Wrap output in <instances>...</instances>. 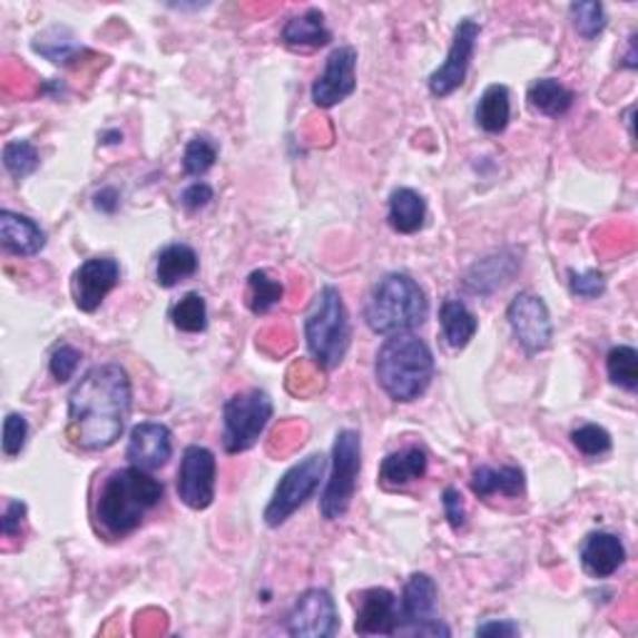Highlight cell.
I'll list each match as a JSON object with an SVG mask.
<instances>
[{
  "mask_svg": "<svg viewBox=\"0 0 638 638\" xmlns=\"http://www.w3.org/2000/svg\"><path fill=\"white\" fill-rule=\"evenodd\" d=\"M376 384L394 402H416L434 380V354L416 334H392L376 352Z\"/></svg>",
  "mask_w": 638,
  "mask_h": 638,
  "instance_id": "cell-3",
  "label": "cell"
},
{
  "mask_svg": "<svg viewBox=\"0 0 638 638\" xmlns=\"http://www.w3.org/2000/svg\"><path fill=\"white\" fill-rule=\"evenodd\" d=\"M479 33H481V28L472 18H464L462 23L457 26L446 60L432 72V76H429V92H432L434 98H449L452 92H457L464 86L469 66H472V58L477 50Z\"/></svg>",
  "mask_w": 638,
  "mask_h": 638,
  "instance_id": "cell-12",
  "label": "cell"
},
{
  "mask_svg": "<svg viewBox=\"0 0 638 638\" xmlns=\"http://www.w3.org/2000/svg\"><path fill=\"white\" fill-rule=\"evenodd\" d=\"M386 219H390V227L394 233L400 235L420 233L426 219L424 197L412 190V187H396L390 195V213H386Z\"/></svg>",
  "mask_w": 638,
  "mask_h": 638,
  "instance_id": "cell-25",
  "label": "cell"
},
{
  "mask_svg": "<svg viewBox=\"0 0 638 638\" xmlns=\"http://www.w3.org/2000/svg\"><path fill=\"white\" fill-rule=\"evenodd\" d=\"M217 145L213 138H205V135H197L190 143H187L185 155H183V170L190 177H203L205 173H210L217 163Z\"/></svg>",
  "mask_w": 638,
  "mask_h": 638,
  "instance_id": "cell-35",
  "label": "cell"
},
{
  "mask_svg": "<svg viewBox=\"0 0 638 638\" xmlns=\"http://www.w3.org/2000/svg\"><path fill=\"white\" fill-rule=\"evenodd\" d=\"M519 259L509 253L489 255L484 259L467 272L464 277V289L472 292V295H491L507 285V282L517 275Z\"/></svg>",
  "mask_w": 638,
  "mask_h": 638,
  "instance_id": "cell-21",
  "label": "cell"
},
{
  "mask_svg": "<svg viewBox=\"0 0 638 638\" xmlns=\"http://www.w3.org/2000/svg\"><path fill=\"white\" fill-rule=\"evenodd\" d=\"M213 187L207 185V183H193L190 187H185L183 195H180V203L187 213H197V210H203V207H207L213 203Z\"/></svg>",
  "mask_w": 638,
  "mask_h": 638,
  "instance_id": "cell-42",
  "label": "cell"
},
{
  "mask_svg": "<svg viewBox=\"0 0 638 638\" xmlns=\"http://www.w3.org/2000/svg\"><path fill=\"white\" fill-rule=\"evenodd\" d=\"M217 462L207 446L193 444L185 449L180 469H177V497L185 507L195 511L207 509L215 501Z\"/></svg>",
  "mask_w": 638,
  "mask_h": 638,
  "instance_id": "cell-11",
  "label": "cell"
},
{
  "mask_svg": "<svg viewBox=\"0 0 638 638\" xmlns=\"http://www.w3.org/2000/svg\"><path fill=\"white\" fill-rule=\"evenodd\" d=\"M442 504H444L446 521H449V524H452V529L454 531L464 529V524H467V507H464L462 494H459V489L446 487L444 497H442Z\"/></svg>",
  "mask_w": 638,
  "mask_h": 638,
  "instance_id": "cell-41",
  "label": "cell"
},
{
  "mask_svg": "<svg viewBox=\"0 0 638 638\" xmlns=\"http://www.w3.org/2000/svg\"><path fill=\"white\" fill-rule=\"evenodd\" d=\"M163 481L145 469L125 467L112 472L98 494V521L110 537L122 539L143 524L145 514L163 501Z\"/></svg>",
  "mask_w": 638,
  "mask_h": 638,
  "instance_id": "cell-2",
  "label": "cell"
},
{
  "mask_svg": "<svg viewBox=\"0 0 638 638\" xmlns=\"http://www.w3.org/2000/svg\"><path fill=\"white\" fill-rule=\"evenodd\" d=\"M3 167L16 180H26L40 167V153L30 140H10L3 148Z\"/></svg>",
  "mask_w": 638,
  "mask_h": 638,
  "instance_id": "cell-33",
  "label": "cell"
},
{
  "mask_svg": "<svg viewBox=\"0 0 638 638\" xmlns=\"http://www.w3.org/2000/svg\"><path fill=\"white\" fill-rule=\"evenodd\" d=\"M28 434H30V426H28L26 416L10 412L3 422V454L13 459L23 452Z\"/></svg>",
  "mask_w": 638,
  "mask_h": 638,
  "instance_id": "cell-37",
  "label": "cell"
},
{
  "mask_svg": "<svg viewBox=\"0 0 638 638\" xmlns=\"http://www.w3.org/2000/svg\"><path fill=\"white\" fill-rule=\"evenodd\" d=\"M170 320L180 332L187 334L205 332L207 330L205 297L197 295V292H187V295L170 310Z\"/></svg>",
  "mask_w": 638,
  "mask_h": 638,
  "instance_id": "cell-32",
  "label": "cell"
},
{
  "mask_svg": "<svg viewBox=\"0 0 638 638\" xmlns=\"http://www.w3.org/2000/svg\"><path fill=\"white\" fill-rule=\"evenodd\" d=\"M571 444L577 446L583 457H603L611 452V434L599 424H581L571 432Z\"/></svg>",
  "mask_w": 638,
  "mask_h": 638,
  "instance_id": "cell-36",
  "label": "cell"
},
{
  "mask_svg": "<svg viewBox=\"0 0 638 638\" xmlns=\"http://www.w3.org/2000/svg\"><path fill=\"white\" fill-rule=\"evenodd\" d=\"M30 48H33V53L43 56L46 60L53 62V66H62V68L72 66V62H78L82 56L90 53V50L62 26H53V28L43 30V33L36 36Z\"/></svg>",
  "mask_w": 638,
  "mask_h": 638,
  "instance_id": "cell-24",
  "label": "cell"
},
{
  "mask_svg": "<svg viewBox=\"0 0 638 638\" xmlns=\"http://www.w3.org/2000/svg\"><path fill=\"white\" fill-rule=\"evenodd\" d=\"M80 360H82L80 350L72 347V344H60V347H56L53 354H50V362H48L53 380L60 384L70 382L72 374H76V370H78Z\"/></svg>",
  "mask_w": 638,
  "mask_h": 638,
  "instance_id": "cell-38",
  "label": "cell"
},
{
  "mask_svg": "<svg viewBox=\"0 0 638 638\" xmlns=\"http://www.w3.org/2000/svg\"><path fill=\"white\" fill-rule=\"evenodd\" d=\"M569 287L577 297L581 300H596L603 295L606 289V279L599 269H586V272H569Z\"/></svg>",
  "mask_w": 638,
  "mask_h": 638,
  "instance_id": "cell-39",
  "label": "cell"
},
{
  "mask_svg": "<svg viewBox=\"0 0 638 638\" xmlns=\"http://www.w3.org/2000/svg\"><path fill=\"white\" fill-rule=\"evenodd\" d=\"M362 472V436L354 429H342L334 436L332 472L322 491L320 511L327 521H340L352 507L357 494V479Z\"/></svg>",
  "mask_w": 638,
  "mask_h": 638,
  "instance_id": "cell-6",
  "label": "cell"
},
{
  "mask_svg": "<svg viewBox=\"0 0 638 638\" xmlns=\"http://www.w3.org/2000/svg\"><path fill=\"white\" fill-rule=\"evenodd\" d=\"M581 567L593 579H609L624 567L626 549L621 539L609 531H593L583 539L579 551Z\"/></svg>",
  "mask_w": 638,
  "mask_h": 638,
  "instance_id": "cell-18",
  "label": "cell"
},
{
  "mask_svg": "<svg viewBox=\"0 0 638 638\" xmlns=\"http://www.w3.org/2000/svg\"><path fill=\"white\" fill-rule=\"evenodd\" d=\"M606 372H609V380L621 386L626 392H636L638 386V352L634 347H626L619 344L609 354H606Z\"/></svg>",
  "mask_w": 638,
  "mask_h": 638,
  "instance_id": "cell-31",
  "label": "cell"
},
{
  "mask_svg": "<svg viewBox=\"0 0 638 638\" xmlns=\"http://www.w3.org/2000/svg\"><path fill=\"white\" fill-rule=\"evenodd\" d=\"M527 100L533 112L547 115V118H561L573 106V92L557 78H539L529 86Z\"/></svg>",
  "mask_w": 638,
  "mask_h": 638,
  "instance_id": "cell-28",
  "label": "cell"
},
{
  "mask_svg": "<svg viewBox=\"0 0 638 638\" xmlns=\"http://www.w3.org/2000/svg\"><path fill=\"white\" fill-rule=\"evenodd\" d=\"M429 317V300L420 282L406 272H390L376 282L364 307L370 330L382 337L422 327Z\"/></svg>",
  "mask_w": 638,
  "mask_h": 638,
  "instance_id": "cell-4",
  "label": "cell"
},
{
  "mask_svg": "<svg viewBox=\"0 0 638 638\" xmlns=\"http://www.w3.org/2000/svg\"><path fill=\"white\" fill-rule=\"evenodd\" d=\"M527 477L521 467H477V472L472 477V491L479 499L489 497H509L517 499L524 494Z\"/></svg>",
  "mask_w": 638,
  "mask_h": 638,
  "instance_id": "cell-22",
  "label": "cell"
},
{
  "mask_svg": "<svg viewBox=\"0 0 638 638\" xmlns=\"http://www.w3.org/2000/svg\"><path fill=\"white\" fill-rule=\"evenodd\" d=\"M439 322H442V334L452 350H464L474 340L479 330V320L462 300L449 297L439 307Z\"/></svg>",
  "mask_w": 638,
  "mask_h": 638,
  "instance_id": "cell-26",
  "label": "cell"
},
{
  "mask_svg": "<svg viewBox=\"0 0 638 638\" xmlns=\"http://www.w3.org/2000/svg\"><path fill=\"white\" fill-rule=\"evenodd\" d=\"M197 267H200V259H197L195 249L185 243H173L158 255L155 277H158L160 287L170 289V287L180 285V282H185L187 277H193Z\"/></svg>",
  "mask_w": 638,
  "mask_h": 638,
  "instance_id": "cell-27",
  "label": "cell"
},
{
  "mask_svg": "<svg viewBox=\"0 0 638 638\" xmlns=\"http://www.w3.org/2000/svg\"><path fill=\"white\" fill-rule=\"evenodd\" d=\"M507 320L517 344L529 354V357L549 350V344L553 340V322L547 302L539 295H531V292H521V295H517L507 310Z\"/></svg>",
  "mask_w": 638,
  "mask_h": 638,
  "instance_id": "cell-10",
  "label": "cell"
},
{
  "mask_svg": "<svg viewBox=\"0 0 638 638\" xmlns=\"http://www.w3.org/2000/svg\"><path fill=\"white\" fill-rule=\"evenodd\" d=\"M396 629H400V601H396V596L384 586L362 591L354 631L360 636H396Z\"/></svg>",
  "mask_w": 638,
  "mask_h": 638,
  "instance_id": "cell-16",
  "label": "cell"
},
{
  "mask_svg": "<svg viewBox=\"0 0 638 638\" xmlns=\"http://www.w3.org/2000/svg\"><path fill=\"white\" fill-rule=\"evenodd\" d=\"M272 412L269 394L263 390H247L229 396L223 406V446L227 454H243L257 444L267 429Z\"/></svg>",
  "mask_w": 638,
  "mask_h": 638,
  "instance_id": "cell-7",
  "label": "cell"
},
{
  "mask_svg": "<svg viewBox=\"0 0 638 638\" xmlns=\"http://www.w3.org/2000/svg\"><path fill=\"white\" fill-rule=\"evenodd\" d=\"M340 631V614L332 593L307 589L287 614V634L300 638H332Z\"/></svg>",
  "mask_w": 638,
  "mask_h": 638,
  "instance_id": "cell-13",
  "label": "cell"
},
{
  "mask_svg": "<svg viewBox=\"0 0 638 638\" xmlns=\"http://www.w3.org/2000/svg\"><path fill=\"white\" fill-rule=\"evenodd\" d=\"M511 120V96L507 86H489L481 92L479 106H477V125L489 135H499L507 130Z\"/></svg>",
  "mask_w": 638,
  "mask_h": 638,
  "instance_id": "cell-29",
  "label": "cell"
},
{
  "mask_svg": "<svg viewBox=\"0 0 638 638\" xmlns=\"http://www.w3.org/2000/svg\"><path fill=\"white\" fill-rule=\"evenodd\" d=\"M573 30L586 40H593L603 33L606 28V10L599 0H581V3H571L569 8Z\"/></svg>",
  "mask_w": 638,
  "mask_h": 638,
  "instance_id": "cell-34",
  "label": "cell"
},
{
  "mask_svg": "<svg viewBox=\"0 0 638 638\" xmlns=\"http://www.w3.org/2000/svg\"><path fill=\"white\" fill-rule=\"evenodd\" d=\"M96 207L102 213L112 215L120 207V193L115 187H102V190L96 195Z\"/></svg>",
  "mask_w": 638,
  "mask_h": 638,
  "instance_id": "cell-44",
  "label": "cell"
},
{
  "mask_svg": "<svg viewBox=\"0 0 638 638\" xmlns=\"http://www.w3.org/2000/svg\"><path fill=\"white\" fill-rule=\"evenodd\" d=\"M429 469V454L422 446H404L400 452H392L382 459L380 481L386 489H404L412 481L422 479Z\"/></svg>",
  "mask_w": 638,
  "mask_h": 638,
  "instance_id": "cell-20",
  "label": "cell"
},
{
  "mask_svg": "<svg viewBox=\"0 0 638 638\" xmlns=\"http://www.w3.org/2000/svg\"><path fill=\"white\" fill-rule=\"evenodd\" d=\"M26 514H28V507L23 501H8L6 511H3V519H0V531H3L6 539H16L20 531H23L26 524Z\"/></svg>",
  "mask_w": 638,
  "mask_h": 638,
  "instance_id": "cell-40",
  "label": "cell"
},
{
  "mask_svg": "<svg viewBox=\"0 0 638 638\" xmlns=\"http://www.w3.org/2000/svg\"><path fill=\"white\" fill-rule=\"evenodd\" d=\"M332 40V33L324 26V13L320 8H310L305 13L292 16L282 28V43L295 50L324 48Z\"/></svg>",
  "mask_w": 638,
  "mask_h": 638,
  "instance_id": "cell-23",
  "label": "cell"
},
{
  "mask_svg": "<svg viewBox=\"0 0 638 638\" xmlns=\"http://www.w3.org/2000/svg\"><path fill=\"white\" fill-rule=\"evenodd\" d=\"M120 282V265L112 257H90L72 275V300L78 310L96 312Z\"/></svg>",
  "mask_w": 638,
  "mask_h": 638,
  "instance_id": "cell-15",
  "label": "cell"
},
{
  "mask_svg": "<svg viewBox=\"0 0 638 638\" xmlns=\"http://www.w3.org/2000/svg\"><path fill=\"white\" fill-rule=\"evenodd\" d=\"M0 243L10 255L36 257L46 247V233L36 219L13 210L0 213Z\"/></svg>",
  "mask_w": 638,
  "mask_h": 638,
  "instance_id": "cell-19",
  "label": "cell"
},
{
  "mask_svg": "<svg viewBox=\"0 0 638 638\" xmlns=\"http://www.w3.org/2000/svg\"><path fill=\"white\" fill-rule=\"evenodd\" d=\"M305 340L310 357L322 370H337L347 357L352 342L350 312L337 287H322L305 320Z\"/></svg>",
  "mask_w": 638,
  "mask_h": 638,
  "instance_id": "cell-5",
  "label": "cell"
},
{
  "mask_svg": "<svg viewBox=\"0 0 638 638\" xmlns=\"http://www.w3.org/2000/svg\"><path fill=\"white\" fill-rule=\"evenodd\" d=\"M132 412V382L120 364L90 367L68 394V434L86 452H102L122 436Z\"/></svg>",
  "mask_w": 638,
  "mask_h": 638,
  "instance_id": "cell-1",
  "label": "cell"
},
{
  "mask_svg": "<svg viewBox=\"0 0 638 638\" xmlns=\"http://www.w3.org/2000/svg\"><path fill=\"white\" fill-rule=\"evenodd\" d=\"M324 469H327V462H324L322 454H310L307 459H302V462L287 469L265 509V524L277 529L285 524L297 509L305 507L320 489Z\"/></svg>",
  "mask_w": 638,
  "mask_h": 638,
  "instance_id": "cell-8",
  "label": "cell"
},
{
  "mask_svg": "<svg viewBox=\"0 0 638 638\" xmlns=\"http://www.w3.org/2000/svg\"><path fill=\"white\" fill-rule=\"evenodd\" d=\"M120 140H122L120 132H108V135H106V143H108V145H115V143H120Z\"/></svg>",
  "mask_w": 638,
  "mask_h": 638,
  "instance_id": "cell-45",
  "label": "cell"
},
{
  "mask_svg": "<svg viewBox=\"0 0 638 638\" xmlns=\"http://www.w3.org/2000/svg\"><path fill=\"white\" fill-rule=\"evenodd\" d=\"M130 467L155 472L165 467L173 457V432L160 422H143L132 426L128 449H125Z\"/></svg>",
  "mask_w": 638,
  "mask_h": 638,
  "instance_id": "cell-17",
  "label": "cell"
},
{
  "mask_svg": "<svg viewBox=\"0 0 638 638\" xmlns=\"http://www.w3.org/2000/svg\"><path fill=\"white\" fill-rule=\"evenodd\" d=\"M285 297L282 282L269 275L267 269H255L247 277V307L253 315H267Z\"/></svg>",
  "mask_w": 638,
  "mask_h": 638,
  "instance_id": "cell-30",
  "label": "cell"
},
{
  "mask_svg": "<svg viewBox=\"0 0 638 638\" xmlns=\"http://www.w3.org/2000/svg\"><path fill=\"white\" fill-rule=\"evenodd\" d=\"M357 90V50L340 46L324 60L322 76L312 86V100L317 108H334Z\"/></svg>",
  "mask_w": 638,
  "mask_h": 638,
  "instance_id": "cell-14",
  "label": "cell"
},
{
  "mask_svg": "<svg viewBox=\"0 0 638 638\" xmlns=\"http://www.w3.org/2000/svg\"><path fill=\"white\" fill-rule=\"evenodd\" d=\"M439 589L429 573H412L400 599V629L396 636H452L449 626L436 619Z\"/></svg>",
  "mask_w": 638,
  "mask_h": 638,
  "instance_id": "cell-9",
  "label": "cell"
},
{
  "mask_svg": "<svg viewBox=\"0 0 638 638\" xmlns=\"http://www.w3.org/2000/svg\"><path fill=\"white\" fill-rule=\"evenodd\" d=\"M477 636H519L514 621H484L477 626Z\"/></svg>",
  "mask_w": 638,
  "mask_h": 638,
  "instance_id": "cell-43",
  "label": "cell"
}]
</instances>
